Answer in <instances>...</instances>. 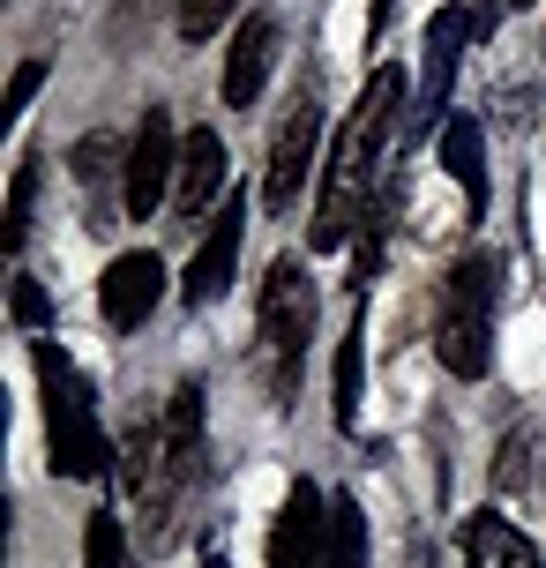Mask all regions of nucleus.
<instances>
[{"label": "nucleus", "mask_w": 546, "mask_h": 568, "mask_svg": "<svg viewBox=\"0 0 546 568\" xmlns=\"http://www.w3.org/2000/svg\"><path fill=\"white\" fill-rule=\"evenodd\" d=\"M120 486H128V501L143 516V531L158 546L188 531L180 516L195 501L202 486V382H180L173 404H165V419H135L128 426V442H120Z\"/></svg>", "instance_id": "obj_1"}, {"label": "nucleus", "mask_w": 546, "mask_h": 568, "mask_svg": "<svg viewBox=\"0 0 546 568\" xmlns=\"http://www.w3.org/2000/svg\"><path fill=\"white\" fill-rule=\"evenodd\" d=\"M404 120V68H374L352 120L337 128L330 158H322V195H315V225H307V247H345L352 225L367 217V202L382 195V150H390V128Z\"/></svg>", "instance_id": "obj_2"}, {"label": "nucleus", "mask_w": 546, "mask_h": 568, "mask_svg": "<svg viewBox=\"0 0 546 568\" xmlns=\"http://www.w3.org/2000/svg\"><path fill=\"white\" fill-rule=\"evenodd\" d=\"M494 300H502V255L464 247L457 270L442 277V300H434V359L457 382H479L494 367Z\"/></svg>", "instance_id": "obj_3"}, {"label": "nucleus", "mask_w": 546, "mask_h": 568, "mask_svg": "<svg viewBox=\"0 0 546 568\" xmlns=\"http://www.w3.org/2000/svg\"><path fill=\"white\" fill-rule=\"evenodd\" d=\"M307 344H315V277H307L300 255H277L270 277H262V300H255V359H262V382H270L277 412L300 397Z\"/></svg>", "instance_id": "obj_4"}, {"label": "nucleus", "mask_w": 546, "mask_h": 568, "mask_svg": "<svg viewBox=\"0 0 546 568\" xmlns=\"http://www.w3.org/2000/svg\"><path fill=\"white\" fill-rule=\"evenodd\" d=\"M38 389H46V449H53L60 479H105L113 471V442L98 426V404H90L83 374L60 344H38Z\"/></svg>", "instance_id": "obj_5"}, {"label": "nucleus", "mask_w": 546, "mask_h": 568, "mask_svg": "<svg viewBox=\"0 0 546 568\" xmlns=\"http://www.w3.org/2000/svg\"><path fill=\"white\" fill-rule=\"evenodd\" d=\"M315 150H322V90L315 75L292 90L285 120H277V142H270V172H262V202L270 210H292L300 187H307V172H315Z\"/></svg>", "instance_id": "obj_6"}, {"label": "nucleus", "mask_w": 546, "mask_h": 568, "mask_svg": "<svg viewBox=\"0 0 546 568\" xmlns=\"http://www.w3.org/2000/svg\"><path fill=\"white\" fill-rule=\"evenodd\" d=\"M173 172H180L173 113L150 105V113L135 120V135H128V180H120V195H128V217H135V225H150V217L173 202Z\"/></svg>", "instance_id": "obj_7"}, {"label": "nucleus", "mask_w": 546, "mask_h": 568, "mask_svg": "<svg viewBox=\"0 0 546 568\" xmlns=\"http://www.w3.org/2000/svg\"><path fill=\"white\" fill-rule=\"evenodd\" d=\"M472 23H479V16H472L464 0H449V8L427 16V75H419V105H404L412 135H442V120H449V83H457V60H464Z\"/></svg>", "instance_id": "obj_8"}, {"label": "nucleus", "mask_w": 546, "mask_h": 568, "mask_svg": "<svg viewBox=\"0 0 546 568\" xmlns=\"http://www.w3.org/2000/svg\"><path fill=\"white\" fill-rule=\"evenodd\" d=\"M270 568H330V501L315 479H292L285 509L270 524Z\"/></svg>", "instance_id": "obj_9"}, {"label": "nucleus", "mask_w": 546, "mask_h": 568, "mask_svg": "<svg viewBox=\"0 0 546 568\" xmlns=\"http://www.w3.org/2000/svg\"><path fill=\"white\" fill-rule=\"evenodd\" d=\"M165 300V262L135 247V255L105 262V277H98V314H105V329H143L150 314Z\"/></svg>", "instance_id": "obj_10"}, {"label": "nucleus", "mask_w": 546, "mask_h": 568, "mask_svg": "<svg viewBox=\"0 0 546 568\" xmlns=\"http://www.w3.org/2000/svg\"><path fill=\"white\" fill-rule=\"evenodd\" d=\"M240 240H247V195H232L225 210L210 217V232H202L195 262H188V277H180V300H188V307H210V300L232 284V270H240Z\"/></svg>", "instance_id": "obj_11"}, {"label": "nucleus", "mask_w": 546, "mask_h": 568, "mask_svg": "<svg viewBox=\"0 0 546 568\" xmlns=\"http://www.w3.org/2000/svg\"><path fill=\"white\" fill-rule=\"evenodd\" d=\"M270 60H277V16L270 8H255V16H240V30H232L225 45V105H255L262 83H270Z\"/></svg>", "instance_id": "obj_12"}, {"label": "nucleus", "mask_w": 546, "mask_h": 568, "mask_svg": "<svg viewBox=\"0 0 546 568\" xmlns=\"http://www.w3.org/2000/svg\"><path fill=\"white\" fill-rule=\"evenodd\" d=\"M218 195H225V142H218V128H188L180 135V172H173V210L202 217Z\"/></svg>", "instance_id": "obj_13"}, {"label": "nucleus", "mask_w": 546, "mask_h": 568, "mask_svg": "<svg viewBox=\"0 0 546 568\" xmlns=\"http://www.w3.org/2000/svg\"><path fill=\"white\" fill-rule=\"evenodd\" d=\"M457 546H464V568H539V546L502 509H472L457 524Z\"/></svg>", "instance_id": "obj_14"}, {"label": "nucleus", "mask_w": 546, "mask_h": 568, "mask_svg": "<svg viewBox=\"0 0 546 568\" xmlns=\"http://www.w3.org/2000/svg\"><path fill=\"white\" fill-rule=\"evenodd\" d=\"M75 180H83V195H90V217H98V232H105V217H113V180H128V150H120V135H83L75 142Z\"/></svg>", "instance_id": "obj_15"}, {"label": "nucleus", "mask_w": 546, "mask_h": 568, "mask_svg": "<svg viewBox=\"0 0 546 568\" xmlns=\"http://www.w3.org/2000/svg\"><path fill=\"white\" fill-rule=\"evenodd\" d=\"M434 142H442V165H449V180L464 187V202H472V210H487V135H479V120L449 113Z\"/></svg>", "instance_id": "obj_16"}, {"label": "nucleus", "mask_w": 546, "mask_h": 568, "mask_svg": "<svg viewBox=\"0 0 546 568\" xmlns=\"http://www.w3.org/2000/svg\"><path fill=\"white\" fill-rule=\"evenodd\" d=\"M330 568H374L360 494H330Z\"/></svg>", "instance_id": "obj_17"}, {"label": "nucleus", "mask_w": 546, "mask_h": 568, "mask_svg": "<svg viewBox=\"0 0 546 568\" xmlns=\"http://www.w3.org/2000/svg\"><path fill=\"white\" fill-rule=\"evenodd\" d=\"M360 314H352L345 344H337V404H330V419H337V434H360V374H367V352H360Z\"/></svg>", "instance_id": "obj_18"}, {"label": "nucleus", "mask_w": 546, "mask_h": 568, "mask_svg": "<svg viewBox=\"0 0 546 568\" xmlns=\"http://www.w3.org/2000/svg\"><path fill=\"white\" fill-rule=\"evenodd\" d=\"M30 202H38V158H16L8 217H0V247H8V255H23V240H30Z\"/></svg>", "instance_id": "obj_19"}, {"label": "nucleus", "mask_w": 546, "mask_h": 568, "mask_svg": "<svg viewBox=\"0 0 546 568\" xmlns=\"http://www.w3.org/2000/svg\"><path fill=\"white\" fill-rule=\"evenodd\" d=\"M120 554H128L120 516L113 509H90V524H83V568H120Z\"/></svg>", "instance_id": "obj_20"}, {"label": "nucleus", "mask_w": 546, "mask_h": 568, "mask_svg": "<svg viewBox=\"0 0 546 568\" xmlns=\"http://www.w3.org/2000/svg\"><path fill=\"white\" fill-rule=\"evenodd\" d=\"M232 8H240V0H173V23H180L188 45H202V38H218V30H225Z\"/></svg>", "instance_id": "obj_21"}, {"label": "nucleus", "mask_w": 546, "mask_h": 568, "mask_svg": "<svg viewBox=\"0 0 546 568\" xmlns=\"http://www.w3.org/2000/svg\"><path fill=\"white\" fill-rule=\"evenodd\" d=\"M524 449H532V434H509V442H502V449H494V486H502V494H517L524 479H532V471H524Z\"/></svg>", "instance_id": "obj_22"}, {"label": "nucleus", "mask_w": 546, "mask_h": 568, "mask_svg": "<svg viewBox=\"0 0 546 568\" xmlns=\"http://www.w3.org/2000/svg\"><path fill=\"white\" fill-rule=\"evenodd\" d=\"M38 83H46V60H23V68L8 75V105H0V120H8V128L23 120V105L38 98Z\"/></svg>", "instance_id": "obj_23"}, {"label": "nucleus", "mask_w": 546, "mask_h": 568, "mask_svg": "<svg viewBox=\"0 0 546 568\" xmlns=\"http://www.w3.org/2000/svg\"><path fill=\"white\" fill-rule=\"evenodd\" d=\"M8 307H16V322H23V329H38V322L53 314V300L38 292V277H16V300H8Z\"/></svg>", "instance_id": "obj_24"}, {"label": "nucleus", "mask_w": 546, "mask_h": 568, "mask_svg": "<svg viewBox=\"0 0 546 568\" xmlns=\"http://www.w3.org/2000/svg\"><path fill=\"white\" fill-rule=\"evenodd\" d=\"M390 16H397V0H374V8H367V38H382V30H390Z\"/></svg>", "instance_id": "obj_25"}, {"label": "nucleus", "mask_w": 546, "mask_h": 568, "mask_svg": "<svg viewBox=\"0 0 546 568\" xmlns=\"http://www.w3.org/2000/svg\"><path fill=\"white\" fill-rule=\"evenodd\" d=\"M143 8H150V0H128V16H143Z\"/></svg>", "instance_id": "obj_26"}, {"label": "nucleus", "mask_w": 546, "mask_h": 568, "mask_svg": "<svg viewBox=\"0 0 546 568\" xmlns=\"http://www.w3.org/2000/svg\"><path fill=\"white\" fill-rule=\"evenodd\" d=\"M509 8H532V0H509Z\"/></svg>", "instance_id": "obj_27"}]
</instances>
